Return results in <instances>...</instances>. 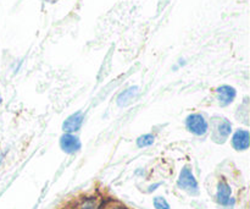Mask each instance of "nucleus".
Masks as SVG:
<instances>
[{"instance_id": "nucleus-15", "label": "nucleus", "mask_w": 250, "mask_h": 209, "mask_svg": "<svg viewBox=\"0 0 250 209\" xmlns=\"http://www.w3.org/2000/svg\"><path fill=\"white\" fill-rule=\"evenodd\" d=\"M2 161H4V156H2V154H1V153H0V165H1Z\"/></svg>"}, {"instance_id": "nucleus-12", "label": "nucleus", "mask_w": 250, "mask_h": 209, "mask_svg": "<svg viewBox=\"0 0 250 209\" xmlns=\"http://www.w3.org/2000/svg\"><path fill=\"white\" fill-rule=\"evenodd\" d=\"M77 209H99V203L97 202L95 198H88L83 201Z\"/></svg>"}, {"instance_id": "nucleus-4", "label": "nucleus", "mask_w": 250, "mask_h": 209, "mask_svg": "<svg viewBox=\"0 0 250 209\" xmlns=\"http://www.w3.org/2000/svg\"><path fill=\"white\" fill-rule=\"evenodd\" d=\"M60 147L65 153L73 154L82 147L80 139L72 134H63L60 139Z\"/></svg>"}, {"instance_id": "nucleus-10", "label": "nucleus", "mask_w": 250, "mask_h": 209, "mask_svg": "<svg viewBox=\"0 0 250 209\" xmlns=\"http://www.w3.org/2000/svg\"><path fill=\"white\" fill-rule=\"evenodd\" d=\"M154 141H155V139H154L153 135H142V136L138 137V139H137V146H138L139 148H146V147H150L151 144L154 143Z\"/></svg>"}, {"instance_id": "nucleus-7", "label": "nucleus", "mask_w": 250, "mask_h": 209, "mask_svg": "<svg viewBox=\"0 0 250 209\" xmlns=\"http://www.w3.org/2000/svg\"><path fill=\"white\" fill-rule=\"evenodd\" d=\"M232 146L236 151H247L249 148V132L247 130H238L232 137Z\"/></svg>"}, {"instance_id": "nucleus-6", "label": "nucleus", "mask_w": 250, "mask_h": 209, "mask_svg": "<svg viewBox=\"0 0 250 209\" xmlns=\"http://www.w3.org/2000/svg\"><path fill=\"white\" fill-rule=\"evenodd\" d=\"M236 90L233 87H231V86H220L216 90L217 100H219L222 107H227V105L231 104L234 100V98H236Z\"/></svg>"}, {"instance_id": "nucleus-14", "label": "nucleus", "mask_w": 250, "mask_h": 209, "mask_svg": "<svg viewBox=\"0 0 250 209\" xmlns=\"http://www.w3.org/2000/svg\"><path fill=\"white\" fill-rule=\"evenodd\" d=\"M158 187H159V184H156V185H151L150 187L148 188V192H153V191H155Z\"/></svg>"}, {"instance_id": "nucleus-17", "label": "nucleus", "mask_w": 250, "mask_h": 209, "mask_svg": "<svg viewBox=\"0 0 250 209\" xmlns=\"http://www.w3.org/2000/svg\"><path fill=\"white\" fill-rule=\"evenodd\" d=\"M0 102H1V95H0Z\"/></svg>"}, {"instance_id": "nucleus-9", "label": "nucleus", "mask_w": 250, "mask_h": 209, "mask_svg": "<svg viewBox=\"0 0 250 209\" xmlns=\"http://www.w3.org/2000/svg\"><path fill=\"white\" fill-rule=\"evenodd\" d=\"M231 132H232L231 122H229L227 119H222L216 126V134H215V136L219 137L217 142H225V141H226L227 137L231 135Z\"/></svg>"}, {"instance_id": "nucleus-13", "label": "nucleus", "mask_w": 250, "mask_h": 209, "mask_svg": "<svg viewBox=\"0 0 250 209\" xmlns=\"http://www.w3.org/2000/svg\"><path fill=\"white\" fill-rule=\"evenodd\" d=\"M105 209H126V208L122 207V206H120V205H111V206H109V207H106Z\"/></svg>"}, {"instance_id": "nucleus-11", "label": "nucleus", "mask_w": 250, "mask_h": 209, "mask_svg": "<svg viewBox=\"0 0 250 209\" xmlns=\"http://www.w3.org/2000/svg\"><path fill=\"white\" fill-rule=\"evenodd\" d=\"M153 205L155 209H171L170 203L163 196H156V197H154Z\"/></svg>"}, {"instance_id": "nucleus-5", "label": "nucleus", "mask_w": 250, "mask_h": 209, "mask_svg": "<svg viewBox=\"0 0 250 209\" xmlns=\"http://www.w3.org/2000/svg\"><path fill=\"white\" fill-rule=\"evenodd\" d=\"M83 120H84V115H83L82 112L75 113V114L70 115V116L63 121L62 130L66 134H72V132L78 131V130L81 129V126H82Z\"/></svg>"}, {"instance_id": "nucleus-2", "label": "nucleus", "mask_w": 250, "mask_h": 209, "mask_svg": "<svg viewBox=\"0 0 250 209\" xmlns=\"http://www.w3.org/2000/svg\"><path fill=\"white\" fill-rule=\"evenodd\" d=\"M216 202L224 209H233L236 200L232 196V188L227 181L221 180L217 184Z\"/></svg>"}, {"instance_id": "nucleus-1", "label": "nucleus", "mask_w": 250, "mask_h": 209, "mask_svg": "<svg viewBox=\"0 0 250 209\" xmlns=\"http://www.w3.org/2000/svg\"><path fill=\"white\" fill-rule=\"evenodd\" d=\"M177 186L178 188L187 192L188 195L198 196V193H199V185H198V181L190 166H183L180 173V176L177 179Z\"/></svg>"}, {"instance_id": "nucleus-16", "label": "nucleus", "mask_w": 250, "mask_h": 209, "mask_svg": "<svg viewBox=\"0 0 250 209\" xmlns=\"http://www.w3.org/2000/svg\"><path fill=\"white\" fill-rule=\"evenodd\" d=\"M46 1H54V0H46Z\"/></svg>"}, {"instance_id": "nucleus-8", "label": "nucleus", "mask_w": 250, "mask_h": 209, "mask_svg": "<svg viewBox=\"0 0 250 209\" xmlns=\"http://www.w3.org/2000/svg\"><path fill=\"white\" fill-rule=\"evenodd\" d=\"M138 92L139 90L137 86H132V87H128L127 90H125L117 97V105L119 107H127L128 104H131L136 99L137 95H138Z\"/></svg>"}, {"instance_id": "nucleus-3", "label": "nucleus", "mask_w": 250, "mask_h": 209, "mask_svg": "<svg viewBox=\"0 0 250 209\" xmlns=\"http://www.w3.org/2000/svg\"><path fill=\"white\" fill-rule=\"evenodd\" d=\"M186 127L189 132L197 136H204L208 132L209 125L205 117L200 114H192L186 120Z\"/></svg>"}]
</instances>
